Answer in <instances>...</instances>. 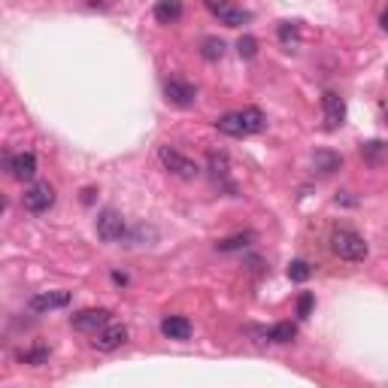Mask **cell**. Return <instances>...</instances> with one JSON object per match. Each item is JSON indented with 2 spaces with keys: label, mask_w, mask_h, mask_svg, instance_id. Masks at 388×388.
Here are the masks:
<instances>
[{
  "label": "cell",
  "mask_w": 388,
  "mask_h": 388,
  "mask_svg": "<svg viewBox=\"0 0 388 388\" xmlns=\"http://www.w3.org/2000/svg\"><path fill=\"white\" fill-rule=\"evenodd\" d=\"M3 209H6V197L0 194V216H3Z\"/></svg>",
  "instance_id": "obj_26"
},
{
  "label": "cell",
  "mask_w": 388,
  "mask_h": 388,
  "mask_svg": "<svg viewBox=\"0 0 388 388\" xmlns=\"http://www.w3.org/2000/svg\"><path fill=\"white\" fill-rule=\"evenodd\" d=\"M125 340H128V328L125 324H103L101 331L94 334V349L97 352H112V349H118Z\"/></svg>",
  "instance_id": "obj_8"
},
{
  "label": "cell",
  "mask_w": 388,
  "mask_h": 388,
  "mask_svg": "<svg viewBox=\"0 0 388 388\" xmlns=\"http://www.w3.org/2000/svg\"><path fill=\"white\" fill-rule=\"evenodd\" d=\"M216 128L228 137H252V133H261L267 128V116L255 107L240 109V112H228L216 122Z\"/></svg>",
  "instance_id": "obj_1"
},
{
  "label": "cell",
  "mask_w": 388,
  "mask_h": 388,
  "mask_svg": "<svg viewBox=\"0 0 388 388\" xmlns=\"http://www.w3.org/2000/svg\"><path fill=\"white\" fill-rule=\"evenodd\" d=\"M237 52H240V58H255L258 55V40L255 37H240L237 40Z\"/></svg>",
  "instance_id": "obj_21"
},
{
  "label": "cell",
  "mask_w": 388,
  "mask_h": 388,
  "mask_svg": "<svg viewBox=\"0 0 388 388\" xmlns=\"http://www.w3.org/2000/svg\"><path fill=\"white\" fill-rule=\"evenodd\" d=\"M22 203H25L27 213H46V209L55 203V188L49 185V182H34V185L22 194Z\"/></svg>",
  "instance_id": "obj_4"
},
{
  "label": "cell",
  "mask_w": 388,
  "mask_h": 388,
  "mask_svg": "<svg viewBox=\"0 0 388 388\" xmlns=\"http://www.w3.org/2000/svg\"><path fill=\"white\" fill-rule=\"evenodd\" d=\"M70 303V292H43L37 298H31V309L34 313H52Z\"/></svg>",
  "instance_id": "obj_11"
},
{
  "label": "cell",
  "mask_w": 388,
  "mask_h": 388,
  "mask_svg": "<svg viewBox=\"0 0 388 388\" xmlns=\"http://www.w3.org/2000/svg\"><path fill=\"white\" fill-rule=\"evenodd\" d=\"M331 252L343 261H364L370 249H367L361 234H355V231H349V228H337L334 234H331Z\"/></svg>",
  "instance_id": "obj_2"
},
{
  "label": "cell",
  "mask_w": 388,
  "mask_h": 388,
  "mask_svg": "<svg viewBox=\"0 0 388 388\" xmlns=\"http://www.w3.org/2000/svg\"><path fill=\"white\" fill-rule=\"evenodd\" d=\"M112 319V313L109 309H82V313H76L73 315V328L76 331H101L103 324H109Z\"/></svg>",
  "instance_id": "obj_9"
},
{
  "label": "cell",
  "mask_w": 388,
  "mask_h": 388,
  "mask_svg": "<svg viewBox=\"0 0 388 388\" xmlns=\"http://www.w3.org/2000/svg\"><path fill=\"white\" fill-rule=\"evenodd\" d=\"M279 37H282V43H294V40H298V27H294V25H282Z\"/></svg>",
  "instance_id": "obj_24"
},
{
  "label": "cell",
  "mask_w": 388,
  "mask_h": 388,
  "mask_svg": "<svg viewBox=\"0 0 388 388\" xmlns=\"http://www.w3.org/2000/svg\"><path fill=\"white\" fill-rule=\"evenodd\" d=\"M255 240V234L252 231H246V234H234L228 240H218V252H237V249H246V246Z\"/></svg>",
  "instance_id": "obj_15"
},
{
  "label": "cell",
  "mask_w": 388,
  "mask_h": 388,
  "mask_svg": "<svg viewBox=\"0 0 388 388\" xmlns=\"http://www.w3.org/2000/svg\"><path fill=\"white\" fill-rule=\"evenodd\" d=\"M158 158H161V164H164L173 176H179V179H194V176L201 173V167H197L188 155H182L179 149H173V146H161Z\"/></svg>",
  "instance_id": "obj_3"
},
{
  "label": "cell",
  "mask_w": 388,
  "mask_h": 388,
  "mask_svg": "<svg viewBox=\"0 0 388 388\" xmlns=\"http://www.w3.org/2000/svg\"><path fill=\"white\" fill-rule=\"evenodd\" d=\"M313 303H315L313 294L303 292V294H300V300H298V315H303V319H307V315L313 313Z\"/></svg>",
  "instance_id": "obj_23"
},
{
  "label": "cell",
  "mask_w": 388,
  "mask_h": 388,
  "mask_svg": "<svg viewBox=\"0 0 388 388\" xmlns=\"http://www.w3.org/2000/svg\"><path fill=\"white\" fill-rule=\"evenodd\" d=\"M322 109H324V125H328L331 131L340 128L343 118H346V103L340 94H334V91H328V94L322 97Z\"/></svg>",
  "instance_id": "obj_10"
},
{
  "label": "cell",
  "mask_w": 388,
  "mask_h": 388,
  "mask_svg": "<svg viewBox=\"0 0 388 388\" xmlns=\"http://www.w3.org/2000/svg\"><path fill=\"white\" fill-rule=\"evenodd\" d=\"M364 152L370 155V161H379V152H383V143H379V140H373V143H367V146H364Z\"/></svg>",
  "instance_id": "obj_25"
},
{
  "label": "cell",
  "mask_w": 388,
  "mask_h": 388,
  "mask_svg": "<svg viewBox=\"0 0 388 388\" xmlns=\"http://www.w3.org/2000/svg\"><path fill=\"white\" fill-rule=\"evenodd\" d=\"M161 334L170 337V340H188L192 337V322L185 315H170V319L161 322Z\"/></svg>",
  "instance_id": "obj_13"
},
{
  "label": "cell",
  "mask_w": 388,
  "mask_h": 388,
  "mask_svg": "<svg viewBox=\"0 0 388 388\" xmlns=\"http://www.w3.org/2000/svg\"><path fill=\"white\" fill-rule=\"evenodd\" d=\"M228 170H231V164H228V155H218V152H213L209 155V173H213V179L218 182V179H228Z\"/></svg>",
  "instance_id": "obj_16"
},
{
  "label": "cell",
  "mask_w": 388,
  "mask_h": 388,
  "mask_svg": "<svg viewBox=\"0 0 388 388\" xmlns=\"http://www.w3.org/2000/svg\"><path fill=\"white\" fill-rule=\"evenodd\" d=\"M309 276H313V267H309L307 261H292V264H288V279L292 282H307Z\"/></svg>",
  "instance_id": "obj_20"
},
{
  "label": "cell",
  "mask_w": 388,
  "mask_h": 388,
  "mask_svg": "<svg viewBox=\"0 0 388 388\" xmlns=\"http://www.w3.org/2000/svg\"><path fill=\"white\" fill-rule=\"evenodd\" d=\"M201 55L207 61H218L224 55V43L218 37H207V40H203V46H201Z\"/></svg>",
  "instance_id": "obj_18"
},
{
  "label": "cell",
  "mask_w": 388,
  "mask_h": 388,
  "mask_svg": "<svg viewBox=\"0 0 388 388\" xmlns=\"http://www.w3.org/2000/svg\"><path fill=\"white\" fill-rule=\"evenodd\" d=\"M340 155H331V152H315V170H322V173H334V170H340Z\"/></svg>",
  "instance_id": "obj_17"
},
{
  "label": "cell",
  "mask_w": 388,
  "mask_h": 388,
  "mask_svg": "<svg viewBox=\"0 0 388 388\" xmlns=\"http://www.w3.org/2000/svg\"><path fill=\"white\" fill-rule=\"evenodd\" d=\"M294 334H298V328H294L292 322H282V324H276V328H270V340L273 343H292Z\"/></svg>",
  "instance_id": "obj_19"
},
{
  "label": "cell",
  "mask_w": 388,
  "mask_h": 388,
  "mask_svg": "<svg viewBox=\"0 0 388 388\" xmlns=\"http://www.w3.org/2000/svg\"><path fill=\"white\" fill-rule=\"evenodd\" d=\"M97 237L107 240V243H116V240L125 237V218L118 209H103L97 216Z\"/></svg>",
  "instance_id": "obj_6"
},
{
  "label": "cell",
  "mask_w": 388,
  "mask_h": 388,
  "mask_svg": "<svg viewBox=\"0 0 388 388\" xmlns=\"http://www.w3.org/2000/svg\"><path fill=\"white\" fill-rule=\"evenodd\" d=\"M155 18H158L161 25H173L182 18V3L179 0H161V3H155Z\"/></svg>",
  "instance_id": "obj_14"
},
{
  "label": "cell",
  "mask_w": 388,
  "mask_h": 388,
  "mask_svg": "<svg viewBox=\"0 0 388 388\" xmlns=\"http://www.w3.org/2000/svg\"><path fill=\"white\" fill-rule=\"evenodd\" d=\"M18 358H22L25 364H43L49 358V349L46 346H40V349H27V352H18Z\"/></svg>",
  "instance_id": "obj_22"
},
{
  "label": "cell",
  "mask_w": 388,
  "mask_h": 388,
  "mask_svg": "<svg viewBox=\"0 0 388 388\" xmlns=\"http://www.w3.org/2000/svg\"><path fill=\"white\" fill-rule=\"evenodd\" d=\"M207 10L228 27H240V25H246L252 18L249 10H240V6H231V3H216V0H207Z\"/></svg>",
  "instance_id": "obj_7"
},
{
  "label": "cell",
  "mask_w": 388,
  "mask_h": 388,
  "mask_svg": "<svg viewBox=\"0 0 388 388\" xmlns=\"http://www.w3.org/2000/svg\"><path fill=\"white\" fill-rule=\"evenodd\" d=\"M164 97H167V103H173V107L185 109V107H192V103L197 101V88L192 86V82H185V79H179V76H173V79L164 82Z\"/></svg>",
  "instance_id": "obj_5"
},
{
  "label": "cell",
  "mask_w": 388,
  "mask_h": 388,
  "mask_svg": "<svg viewBox=\"0 0 388 388\" xmlns=\"http://www.w3.org/2000/svg\"><path fill=\"white\" fill-rule=\"evenodd\" d=\"M10 170H12V176H16L18 182L34 179V176H37V158H34L31 152L16 155V158H10Z\"/></svg>",
  "instance_id": "obj_12"
}]
</instances>
